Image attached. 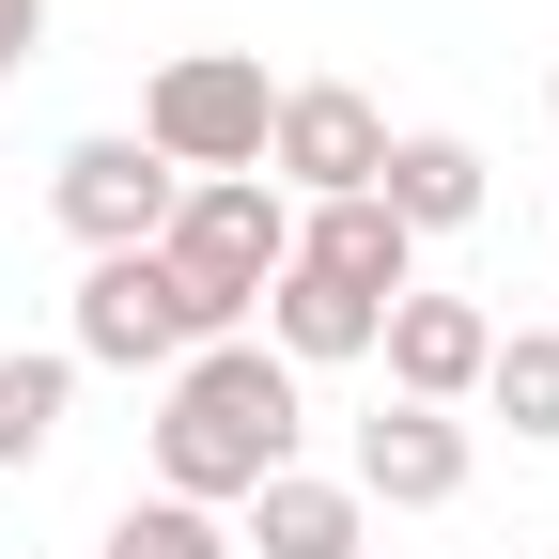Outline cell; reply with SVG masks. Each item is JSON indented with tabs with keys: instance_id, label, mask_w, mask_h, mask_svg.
I'll return each instance as SVG.
<instances>
[{
	"instance_id": "16",
	"label": "cell",
	"mask_w": 559,
	"mask_h": 559,
	"mask_svg": "<svg viewBox=\"0 0 559 559\" xmlns=\"http://www.w3.org/2000/svg\"><path fill=\"white\" fill-rule=\"evenodd\" d=\"M47 47V0H0V62H32Z\"/></svg>"
},
{
	"instance_id": "6",
	"label": "cell",
	"mask_w": 559,
	"mask_h": 559,
	"mask_svg": "<svg viewBox=\"0 0 559 559\" xmlns=\"http://www.w3.org/2000/svg\"><path fill=\"white\" fill-rule=\"evenodd\" d=\"M47 202H62V234H79V249L109 264V249H156L187 187H171L156 156H140V124H94V140H62V171H47Z\"/></svg>"
},
{
	"instance_id": "3",
	"label": "cell",
	"mask_w": 559,
	"mask_h": 559,
	"mask_svg": "<svg viewBox=\"0 0 559 559\" xmlns=\"http://www.w3.org/2000/svg\"><path fill=\"white\" fill-rule=\"evenodd\" d=\"M156 264L187 280V296H202V326L234 342V326L264 311V280L296 264V202H280L264 171H218V187H187V202H171V234H156Z\"/></svg>"
},
{
	"instance_id": "12",
	"label": "cell",
	"mask_w": 559,
	"mask_h": 559,
	"mask_svg": "<svg viewBox=\"0 0 559 559\" xmlns=\"http://www.w3.org/2000/svg\"><path fill=\"white\" fill-rule=\"evenodd\" d=\"M358 481H311V466H280L264 498H249V528H234V559H358Z\"/></svg>"
},
{
	"instance_id": "2",
	"label": "cell",
	"mask_w": 559,
	"mask_h": 559,
	"mask_svg": "<svg viewBox=\"0 0 559 559\" xmlns=\"http://www.w3.org/2000/svg\"><path fill=\"white\" fill-rule=\"evenodd\" d=\"M264 124H280V79L249 47H187L156 62V94H140V156L171 187H218V171H264Z\"/></svg>"
},
{
	"instance_id": "9",
	"label": "cell",
	"mask_w": 559,
	"mask_h": 559,
	"mask_svg": "<svg viewBox=\"0 0 559 559\" xmlns=\"http://www.w3.org/2000/svg\"><path fill=\"white\" fill-rule=\"evenodd\" d=\"M373 202L404 234H466L481 202H498V171H481V140H451V124H389V171H373Z\"/></svg>"
},
{
	"instance_id": "18",
	"label": "cell",
	"mask_w": 559,
	"mask_h": 559,
	"mask_svg": "<svg viewBox=\"0 0 559 559\" xmlns=\"http://www.w3.org/2000/svg\"><path fill=\"white\" fill-rule=\"evenodd\" d=\"M513 559H528V544H513Z\"/></svg>"
},
{
	"instance_id": "4",
	"label": "cell",
	"mask_w": 559,
	"mask_h": 559,
	"mask_svg": "<svg viewBox=\"0 0 559 559\" xmlns=\"http://www.w3.org/2000/svg\"><path fill=\"white\" fill-rule=\"evenodd\" d=\"M202 342H218V326H202V296H187V280H171L156 249H109V264L79 280V342H62V358H109V373H187Z\"/></svg>"
},
{
	"instance_id": "1",
	"label": "cell",
	"mask_w": 559,
	"mask_h": 559,
	"mask_svg": "<svg viewBox=\"0 0 559 559\" xmlns=\"http://www.w3.org/2000/svg\"><path fill=\"white\" fill-rule=\"evenodd\" d=\"M296 436H311V389L264 358V342H202V358L171 373V404H156V498H187V513H249L280 466H296Z\"/></svg>"
},
{
	"instance_id": "10",
	"label": "cell",
	"mask_w": 559,
	"mask_h": 559,
	"mask_svg": "<svg viewBox=\"0 0 559 559\" xmlns=\"http://www.w3.org/2000/svg\"><path fill=\"white\" fill-rule=\"evenodd\" d=\"M296 264L311 280H342V296H419V234L389 218V202H311V218H296Z\"/></svg>"
},
{
	"instance_id": "15",
	"label": "cell",
	"mask_w": 559,
	"mask_h": 559,
	"mask_svg": "<svg viewBox=\"0 0 559 559\" xmlns=\"http://www.w3.org/2000/svg\"><path fill=\"white\" fill-rule=\"evenodd\" d=\"M109 559H234V528L187 513V498H124L109 513Z\"/></svg>"
},
{
	"instance_id": "5",
	"label": "cell",
	"mask_w": 559,
	"mask_h": 559,
	"mask_svg": "<svg viewBox=\"0 0 559 559\" xmlns=\"http://www.w3.org/2000/svg\"><path fill=\"white\" fill-rule=\"evenodd\" d=\"M373 171H389V109L358 79H296L280 94V124H264V187L280 202H373Z\"/></svg>"
},
{
	"instance_id": "14",
	"label": "cell",
	"mask_w": 559,
	"mask_h": 559,
	"mask_svg": "<svg viewBox=\"0 0 559 559\" xmlns=\"http://www.w3.org/2000/svg\"><path fill=\"white\" fill-rule=\"evenodd\" d=\"M62 404H79V358H0V466H47Z\"/></svg>"
},
{
	"instance_id": "8",
	"label": "cell",
	"mask_w": 559,
	"mask_h": 559,
	"mask_svg": "<svg viewBox=\"0 0 559 559\" xmlns=\"http://www.w3.org/2000/svg\"><path fill=\"white\" fill-rule=\"evenodd\" d=\"M373 498H389V513H451V498H466V419H451V404H373V419H358V513H373Z\"/></svg>"
},
{
	"instance_id": "7",
	"label": "cell",
	"mask_w": 559,
	"mask_h": 559,
	"mask_svg": "<svg viewBox=\"0 0 559 559\" xmlns=\"http://www.w3.org/2000/svg\"><path fill=\"white\" fill-rule=\"evenodd\" d=\"M373 358H389V404H481V358H498V311L481 296H389L373 326Z\"/></svg>"
},
{
	"instance_id": "13",
	"label": "cell",
	"mask_w": 559,
	"mask_h": 559,
	"mask_svg": "<svg viewBox=\"0 0 559 559\" xmlns=\"http://www.w3.org/2000/svg\"><path fill=\"white\" fill-rule=\"evenodd\" d=\"M481 404H498L513 436H559V326H498V358H481Z\"/></svg>"
},
{
	"instance_id": "17",
	"label": "cell",
	"mask_w": 559,
	"mask_h": 559,
	"mask_svg": "<svg viewBox=\"0 0 559 559\" xmlns=\"http://www.w3.org/2000/svg\"><path fill=\"white\" fill-rule=\"evenodd\" d=\"M544 109H559V79H544Z\"/></svg>"
},
{
	"instance_id": "11",
	"label": "cell",
	"mask_w": 559,
	"mask_h": 559,
	"mask_svg": "<svg viewBox=\"0 0 559 559\" xmlns=\"http://www.w3.org/2000/svg\"><path fill=\"white\" fill-rule=\"evenodd\" d=\"M373 296H342V280H311V264H280L264 280V358L280 373H326V358H373Z\"/></svg>"
}]
</instances>
